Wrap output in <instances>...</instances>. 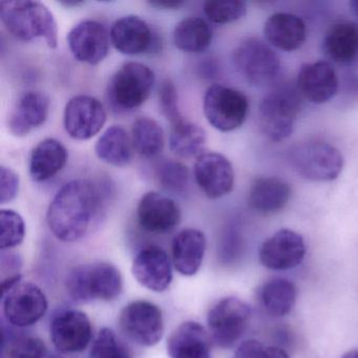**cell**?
Returning <instances> with one entry per match:
<instances>
[{
    "label": "cell",
    "instance_id": "1",
    "mask_svg": "<svg viewBox=\"0 0 358 358\" xmlns=\"http://www.w3.org/2000/svg\"><path fill=\"white\" fill-rule=\"evenodd\" d=\"M99 190L89 180H73L54 196L47 213L52 234L66 243H74L87 234L99 207Z\"/></svg>",
    "mask_w": 358,
    "mask_h": 358
},
{
    "label": "cell",
    "instance_id": "2",
    "mask_svg": "<svg viewBox=\"0 0 358 358\" xmlns=\"http://www.w3.org/2000/svg\"><path fill=\"white\" fill-rule=\"evenodd\" d=\"M0 20L7 30L22 41L43 38L50 49L58 45V27L47 6L32 0H3Z\"/></svg>",
    "mask_w": 358,
    "mask_h": 358
},
{
    "label": "cell",
    "instance_id": "3",
    "mask_svg": "<svg viewBox=\"0 0 358 358\" xmlns=\"http://www.w3.org/2000/svg\"><path fill=\"white\" fill-rule=\"evenodd\" d=\"M66 291L78 303L112 301L120 296L123 280L116 266L106 262L73 268L66 276Z\"/></svg>",
    "mask_w": 358,
    "mask_h": 358
},
{
    "label": "cell",
    "instance_id": "4",
    "mask_svg": "<svg viewBox=\"0 0 358 358\" xmlns=\"http://www.w3.org/2000/svg\"><path fill=\"white\" fill-rule=\"evenodd\" d=\"M299 91L280 87L269 92L259 106V127L263 135L274 142L292 135L301 110Z\"/></svg>",
    "mask_w": 358,
    "mask_h": 358
},
{
    "label": "cell",
    "instance_id": "5",
    "mask_svg": "<svg viewBox=\"0 0 358 358\" xmlns=\"http://www.w3.org/2000/svg\"><path fill=\"white\" fill-rule=\"evenodd\" d=\"M156 76L150 66L129 62L113 75L108 85V99L114 110L127 112L140 108L150 97Z\"/></svg>",
    "mask_w": 358,
    "mask_h": 358
},
{
    "label": "cell",
    "instance_id": "6",
    "mask_svg": "<svg viewBox=\"0 0 358 358\" xmlns=\"http://www.w3.org/2000/svg\"><path fill=\"white\" fill-rule=\"evenodd\" d=\"M289 152L291 166L310 181H333L343 169V155L326 142H305L293 146Z\"/></svg>",
    "mask_w": 358,
    "mask_h": 358
},
{
    "label": "cell",
    "instance_id": "7",
    "mask_svg": "<svg viewBox=\"0 0 358 358\" xmlns=\"http://www.w3.org/2000/svg\"><path fill=\"white\" fill-rule=\"evenodd\" d=\"M232 60L236 72L252 87L270 85L280 71L278 54L270 45L255 37L243 39L234 49Z\"/></svg>",
    "mask_w": 358,
    "mask_h": 358
},
{
    "label": "cell",
    "instance_id": "8",
    "mask_svg": "<svg viewBox=\"0 0 358 358\" xmlns=\"http://www.w3.org/2000/svg\"><path fill=\"white\" fill-rule=\"evenodd\" d=\"M203 110L213 129L229 133L244 124L249 112V100L238 90L213 85L205 93Z\"/></svg>",
    "mask_w": 358,
    "mask_h": 358
},
{
    "label": "cell",
    "instance_id": "9",
    "mask_svg": "<svg viewBox=\"0 0 358 358\" xmlns=\"http://www.w3.org/2000/svg\"><path fill=\"white\" fill-rule=\"evenodd\" d=\"M251 309L242 299L225 297L217 301L207 315L211 341L223 349L234 347L246 332Z\"/></svg>",
    "mask_w": 358,
    "mask_h": 358
},
{
    "label": "cell",
    "instance_id": "10",
    "mask_svg": "<svg viewBox=\"0 0 358 358\" xmlns=\"http://www.w3.org/2000/svg\"><path fill=\"white\" fill-rule=\"evenodd\" d=\"M119 326L131 341L144 347L156 345L164 334L162 311L148 301H131L125 306L119 316Z\"/></svg>",
    "mask_w": 358,
    "mask_h": 358
},
{
    "label": "cell",
    "instance_id": "11",
    "mask_svg": "<svg viewBox=\"0 0 358 358\" xmlns=\"http://www.w3.org/2000/svg\"><path fill=\"white\" fill-rule=\"evenodd\" d=\"M48 299L37 285L20 282L3 294V315L12 326L27 328L37 324L48 311Z\"/></svg>",
    "mask_w": 358,
    "mask_h": 358
},
{
    "label": "cell",
    "instance_id": "12",
    "mask_svg": "<svg viewBox=\"0 0 358 358\" xmlns=\"http://www.w3.org/2000/svg\"><path fill=\"white\" fill-rule=\"evenodd\" d=\"M106 122L103 104L91 96H75L69 100L64 113V124L71 138L79 141L95 137Z\"/></svg>",
    "mask_w": 358,
    "mask_h": 358
},
{
    "label": "cell",
    "instance_id": "13",
    "mask_svg": "<svg viewBox=\"0 0 358 358\" xmlns=\"http://www.w3.org/2000/svg\"><path fill=\"white\" fill-rule=\"evenodd\" d=\"M93 336L91 320L85 312L66 310L54 316L50 337L55 349L62 354L79 353L87 349Z\"/></svg>",
    "mask_w": 358,
    "mask_h": 358
},
{
    "label": "cell",
    "instance_id": "14",
    "mask_svg": "<svg viewBox=\"0 0 358 358\" xmlns=\"http://www.w3.org/2000/svg\"><path fill=\"white\" fill-rule=\"evenodd\" d=\"M307 248L301 234L291 229L278 230L259 247V259L270 270L293 269L305 259Z\"/></svg>",
    "mask_w": 358,
    "mask_h": 358
},
{
    "label": "cell",
    "instance_id": "15",
    "mask_svg": "<svg viewBox=\"0 0 358 358\" xmlns=\"http://www.w3.org/2000/svg\"><path fill=\"white\" fill-rule=\"evenodd\" d=\"M69 48L75 59L97 66L110 52V36L106 27L96 20H83L68 35Z\"/></svg>",
    "mask_w": 358,
    "mask_h": 358
},
{
    "label": "cell",
    "instance_id": "16",
    "mask_svg": "<svg viewBox=\"0 0 358 358\" xmlns=\"http://www.w3.org/2000/svg\"><path fill=\"white\" fill-rule=\"evenodd\" d=\"M194 179L209 199L223 198L232 192L234 171L230 161L219 152H205L196 159Z\"/></svg>",
    "mask_w": 358,
    "mask_h": 358
},
{
    "label": "cell",
    "instance_id": "17",
    "mask_svg": "<svg viewBox=\"0 0 358 358\" xmlns=\"http://www.w3.org/2000/svg\"><path fill=\"white\" fill-rule=\"evenodd\" d=\"M140 226L150 234H169L181 222V209L175 200L157 192H146L137 209Z\"/></svg>",
    "mask_w": 358,
    "mask_h": 358
},
{
    "label": "cell",
    "instance_id": "18",
    "mask_svg": "<svg viewBox=\"0 0 358 358\" xmlns=\"http://www.w3.org/2000/svg\"><path fill=\"white\" fill-rule=\"evenodd\" d=\"M131 271L140 285L154 292H164L173 282L171 259L160 247L148 246L140 250Z\"/></svg>",
    "mask_w": 358,
    "mask_h": 358
},
{
    "label": "cell",
    "instance_id": "19",
    "mask_svg": "<svg viewBox=\"0 0 358 358\" xmlns=\"http://www.w3.org/2000/svg\"><path fill=\"white\" fill-rule=\"evenodd\" d=\"M338 90V78L330 62L305 64L297 75V91L308 101L324 104L330 101Z\"/></svg>",
    "mask_w": 358,
    "mask_h": 358
},
{
    "label": "cell",
    "instance_id": "20",
    "mask_svg": "<svg viewBox=\"0 0 358 358\" xmlns=\"http://www.w3.org/2000/svg\"><path fill=\"white\" fill-rule=\"evenodd\" d=\"M110 43L124 55H139L155 49L158 43L148 22L136 15L119 18L110 32Z\"/></svg>",
    "mask_w": 358,
    "mask_h": 358
},
{
    "label": "cell",
    "instance_id": "21",
    "mask_svg": "<svg viewBox=\"0 0 358 358\" xmlns=\"http://www.w3.org/2000/svg\"><path fill=\"white\" fill-rule=\"evenodd\" d=\"M50 99L38 91L26 92L18 98L9 118V129L17 137L28 136L45 124L49 117Z\"/></svg>",
    "mask_w": 358,
    "mask_h": 358
},
{
    "label": "cell",
    "instance_id": "22",
    "mask_svg": "<svg viewBox=\"0 0 358 358\" xmlns=\"http://www.w3.org/2000/svg\"><path fill=\"white\" fill-rule=\"evenodd\" d=\"M322 48L331 62L353 66L358 62V24L345 20L331 24L322 39Z\"/></svg>",
    "mask_w": 358,
    "mask_h": 358
},
{
    "label": "cell",
    "instance_id": "23",
    "mask_svg": "<svg viewBox=\"0 0 358 358\" xmlns=\"http://www.w3.org/2000/svg\"><path fill=\"white\" fill-rule=\"evenodd\" d=\"M167 353L171 358H211L210 335L199 322H183L169 336Z\"/></svg>",
    "mask_w": 358,
    "mask_h": 358
},
{
    "label": "cell",
    "instance_id": "24",
    "mask_svg": "<svg viewBox=\"0 0 358 358\" xmlns=\"http://www.w3.org/2000/svg\"><path fill=\"white\" fill-rule=\"evenodd\" d=\"M206 247L204 232L196 228L182 230L171 245L173 267L182 275H194L202 266Z\"/></svg>",
    "mask_w": 358,
    "mask_h": 358
},
{
    "label": "cell",
    "instance_id": "25",
    "mask_svg": "<svg viewBox=\"0 0 358 358\" xmlns=\"http://www.w3.org/2000/svg\"><path fill=\"white\" fill-rule=\"evenodd\" d=\"M264 34L270 45L284 52L301 49L307 38L305 22L290 13H275L268 18Z\"/></svg>",
    "mask_w": 358,
    "mask_h": 358
},
{
    "label": "cell",
    "instance_id": "26",
    "mask_svg": "<svg viewBox=\"0 0 358 358\" xmlns=\"http://www.w3.org/2000/svg\"><path fill=\"white\" fill-rule=\"evenodd\" d=\"M290 198L291 187L289 183L280 178L266 177L253 181L247 202L255 213L273 215L284 209Z\"/></svg>",
    "mask_w": 358,
    "mask_h": 358
},
{
    "label": "cell",
    "instance_id": "27",
    "mask_svg": "<svg viewBox=\"0 0 358 358\" xmlns=\"http://www.w3.org/2000/svg\"><path fill=\"white\" fill-rule=\"evenodd\" d=\"M66 146L53 138L39 142L30 157L31 178L35 182H45L55 177L68 162Z\"/></svg>",
    "mask_w": 358,
    "mask_h": 358
},
{
    "label": "cell",
    "instance_id": "28",
    "mask_svg": "<svg viewBox=\"0 0 358 358\" xmlns=\"http://www.w3.org/2000/svg\"><path fill=\"white\" fill-rule=\"evenodd\" d=\"M264 311L274 318L284 317L292 312L297 299V289L291 280L274 278L267 280L257 292Z\"/></svg>",
    "mask_w": 358,
    "mask_h": 358
},
{
    "label": "cell",
    "instance_id": "29",
    "mask_svg": "<svg viewBox=\"0 0 358 358\" xmlns=\"http://www.w3.org/2000/svg\"><path fill=\"white\" fill-rule=\"evenodd\" d=\"M133 142L127 131L119 125L108 127L95 145L98 158L108 164L124 167L131 163Z\"/></svg>",
    "mask_w": 358,
    "mask_h": 358
},
{
    "label": "cell",
    "instance_id": "30",
    "mask_svg": "<svg viewBox=\"0 0 358 358\" xmlns=\"http://www.w3.org/2000/svg\"><path fill=\"white\" fill-rule=\"evenodd\" d=\"M213 29L200 17H187L178 22L173 33L176 48L186 53H202L213 41Z\"/></svg>",
    "mask_w": 358,
    "mask_h": 358
},
{
    "label": "cell",
    "instance_id": "31",
    "mask_svg": "<svg viewBox=\"0 0 358 358\" xmlns=\"http://www.w3.org/2000/svg\"><path fill=\"white\" fill-rule=\"evenodd\" d=\"M206 141V131L196 123L183 120L171 125L169 148L177 156L182 158L201 156Z\"/></svg>",
    "mask_w": 358,
    "mask_h": 358
},
{
    "label": "cell",
    "instance_id": "32",
    "mask_svg": "<svg viewBox=\"0 0 358 358\" xmlns=\"http://www.w3.org/2000/svg\"><path fill=\"white\" fill-rule=\"evenodd\" d=\"M131 142L140 156L152 158L160 155L164 148V131L154 119L140 117L133 123Z\"/></svg>",
    "mask_w": 358,
    "mask_h": 358
},
{
    "label": "cell",
    "instance_id": "33",
    "mask_svg": "<svg viewBox=\"0 0 358 358\" xmlns=\"http://www.w3.org/2000/svg\"><path fill=\"white\" fill-rule=\"evenodd\" d=\"M90 358H133V355L112 329L103 328L94 341Z\"/></svg>",
    "mask_w": 358,
    "mask_h": 358
},
{
    "label": "cell",
    "instance_id": "34",
    "mask_svg": "<svg viewBox=\"0 0 358 358\" xmlns=\"http://www.w3.org/2000/svg\"><path fill=\"white\" fill-rule=\"evenodd\" d=\"M0 247L1 251L9 250L20 246L26 236V223L20 213L11 209L0 211Z\"/></svg>",
    "mask_w": 358,
    "mask_h": 358
},
{
    "label": "cell",
    "instance_id": "35",
    "mask_svg": "<svg viewBox=\"0 0 358 358\" xmlns=\"http://www.w3.org/2000/svg\"><path fill=\"white\" fill-rule=\"evenodd\" d=\"M203 8L207 18L217 24H231L247 13L246 3L240 0H208Z\"/></svg>",
    "mask_w": 358,
    "mask_h": 358
},
{
    "label": "cell",
    "instance_id": "36",
    "mask_svg": "<svg viewBox=\"0 0 358 358\" xmlns=\"http://www.w3.org/2000/svg\"><path fill=\"white\" fill-rule=\"evenodd\" d=\"M159 183L171 194H183L189 181V171L183 163L176 160H166L157 169Z\"/></svg>",
    "mask_w": 358,
    "mask_h": 358
},
{
    "label": "cell",
    "instance_id": "37",
    "mask_svg": "<svg viewBox=\"0 0 358 358\" xmlns=\"http://www.w3.org/2000/svg\"><path fill=\"white\" fill-rule=\"evenodd\" d=\"M8 358H45L47 347L41 338L31 335H18L3 349Z\"/></svg>",
    "mask_w": 358,
    "mask_h": 358
},
{
    "label": "cell",
    "instance_id": "38",
    "mask_svg": "<svg viewBox=\"0 0 358 358\" xmlns=\"http://www.w3.org/2000/svg\"><path fill=\"white\" fill-rule=\"evenodd\" d=\"M159 106L165 118L171 125L177 124L184 120L180 113L178 103V92L173 81L166 79L161 83L159 89Z\"/></svg>",
    "mask_w": 358,
    "mask_h": 358
},
{
    "label": "cell",
    "instance_id": "39",
    "mask_svg": "<svg viewBox=\"0 0 358 358\" xmlns=\"http://www.w3.org/2000/svg\"><path fill=\"white\" fill-rule=\"evenodd\" d=\"M234 358H290V356L282 348L248 339L238 345Z\"/></svg>",
    "mask_w": 358,
    "mask_h": 358
},
{
    "label": "cell",
    "instance_id": "40",
    "mask_svg": "<svg viewBox=\"0 0 358 358\" xmlns=\"http://www.w3.org/2000/svg\"><path fill=\"white\" fill-rule=\"evenodd\" d=\"M22 259L16 253L3 251L1 255V288L3 294L11 290L22 280Z\"/></svg>",
    "mask_w": 358,
    "mask_h": 358
},
{
    "label": "cell",
    "instance_id": "41",
    "mask_svg": "<svg viewBox=\"0 0 358 358\" xmlns=\"http://www.w3.org/2000/svg\"><path fill=\"white\" fill-rule=\"evenodd\" d=\"M20 176L10 167L0 166V203L7 204L15 200L20 192Z\"/></svg>",
    "mask_w": 358,
    "mask_h": 358
},
{
    "label": "cell",
    "instance_id": "42",
    "mask_svg": "<svg viewBox=\"0 0 358 358\" xmlns=\"http://www.w3.org/2000/svg\"><path fill=\"white\" fill-rule=\"evenodd\" d=\"M184 1L179 0H156V1H148V5L156 9L162 10H176L181 8L184 5Z\"/></svg>",
    "mask_w": 358,
    "mask_h": 358
},
{
    "label": "cell",
    "instance_id": "43",
    "mask_svg": "<svg viewBox=\"0 0 358 358\" xmlns=\"http://www.w3.org/2000/svg\"><path fill=\"white\" fill-rule=\"evenodd\" d=\"M341 358H358V349L348 351L347 353L343 354V357Z\"/></svg>",
    "mask_w": 358,
    "mask_h": 358
},
{
    "label": "cell",
    "instance_id": "44",
    "mask_svg": "<svg viewBox=\"0 0 358 358\" xmlns=\"http://www.w3.org/2000/svg\"><path fill=\"white\" fill-rule=\"evenodd\" d=\"M350 7H351L352 12H353L354 15L358 18V0H353L350 3Z\"/></svg>",
    "mask_w": 358,
    "mask_h": 358
},
{
    "label": "cell",
    "instance_id": "45",
    "mask_svg": "<svg viewBox=\"0 0 358 358\" xmlns=\"http://www.w3.org/2000/svg\"><path fill=\"white\" fill-rule=\"evenodd\" d=\"M83 3L81 1H62V5L66 6V7H77V6L83 5Z\"/></svg>",
    "mask_w": 358,
    "mask_h": 358
}]
</instances>
